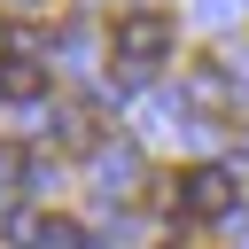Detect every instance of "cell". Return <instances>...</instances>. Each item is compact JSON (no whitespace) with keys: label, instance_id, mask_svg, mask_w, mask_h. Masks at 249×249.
I'll use <instances>...</instances> for the list:
<instances>
[{"label":"cell","instance_id":"2","mask_svg":"<svg viewBox=\"0 0 249 249\" xmlns=\"http://www.w3.org/2000/svg\"><path fill=\"white\" fill-rule=\"evenodd\" d=\"M39 93H47V70H39L31 54L0 62V101H39Z\"/></svg>","mask_w":249,"mask_h":249},{"label":"cell","instance_id":"1","mask_svg":"<svg viewBox=\"0 0 249 249\" xmlns=\"http://www.w3.org/2000/svg\"><path fill=\"white\" fill-rule=\"evenodd\" d=\"M109 47H117V62H132V70H156V62L179 47V31H171V16H156V8H124V16L109 23Z\"/></svg>","mask_w":249,"mask_h":249},{"label":"cell","instance_id":"3","mask_svg":"<svg viewBox=\"0 0 249 249\" xmlns=\"http://www.w3.org/2000/svg\"><path fill=\"white\" fill-rule=\"evenodd\" d=\"M16 233H23L31 249H78V226H70V218H23Z\"/></svg>","mask_w":249,"mask_h":249}]
</instances>
